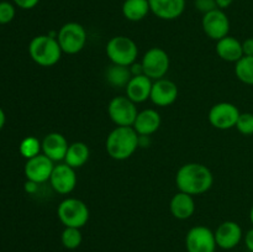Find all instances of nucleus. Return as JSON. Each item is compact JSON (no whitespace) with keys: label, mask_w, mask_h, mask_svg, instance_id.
Returning a JSON list of instances; mask_svg holds the SVG:
<instances>
[{"label":"nucleus","mask_w":253,"mask_h":252,"mask_svg":"<svg viewBox=\"0 0 253 252\" xmlns=\"http://www.w3.org/2000/svg\"><path fill=\"white\" fill-rule=\"evenodd\" d=\"M105 77L110 85L116 86V88H121V86L126 88L130 79L132 78V73H131L130 67L113 63L106 69Z\"/></svg>","instance_id":"b1692460"},{"label":"nucleus","mask_w":253,"mask_h":252,"mask_svg":"<svg viewBox=\"0 0 253 252\" xmlns=\"http://www.w3.org/2000/svg\"><path fill=\"white\" fill-rule=\"evenodd\" d=\"M5 120H6V116H5L4 110H2V109L0 108V130H1V128L4 127Z\"/></svg>","instance_id":"c9c22d12"},{"label":"nucleus","mask_w":253,"mask_h":252,"mask_svg":"<svg viewBox=\"0 0 253 252\" xmlns=\"http://www.w3.org/2000/svg\"><path fill=\"white\" fill-rule=\"evenodd\" d=\"M42 152L53 162L64 161L68 151V141L62 133L51 132L42 140Z\"/></svg>","instance_id":"dca6fc26"},{"label":"nucleus","mask_w":253,"mask_h":252,"mask_svg":"<svg viewBox=\"0 0 253 252\" xmlns=\"http://www.w3.org/2000/svg\"><path fill=\"white\" fill-rule=\"evenodd\" d=\"M153 15L162 20H175L184 12L185 0H148Z\"/></svg>","instance_id":"f3484780"},{"label":"nucleus","mask_w":253,"mask_h":252,"mask_svg":"<svg viewBox=\"0 0 253 252\" xmlns=\"http://www.w3.org/2000/svg\"><path fill=\"white\" fill-rule=\"evenodd\" d=\"M170 212L178 220H187L192 217L195 211V203L193 195L179 192L173 195L170 200Z\"/></svg>","instance_id":"aec40b11"},{"label":"nucleus","mask_w":253,"mask_h":252,"mask_svg":"<svg viewBox=\"0 0 253 252\" xmlns=\"http://www.w3.org/2000/svg\"><path fill=\"white\" fill-rule=\"evenodd\" d=\"M16 10L14 4L9 1H0V25H6L14 20Z\"/></svg>","instance_id":"c85d7f7f"},{"label":"nucleus","mask_w":253,"mask_h":252,"mask_svg":"<svg viewBox=\"0 0 253 252\" xmlns=\"http://www.w3.org/2000/svg\"><path fill=\"white\" fill-rule=\"evenodd\" d=\"M245 244H246L247 250H249L250 252H253V227L250 229L249 231L246 232V235H245Z\"/></svg>","instance_id":"473e14b6"},{"label":"nucleus","mask_w":253,"mask_h":252,"mask_svg":"<svg viewBox=\"0 0 253 252\" xmlns=\"http://www.w3.org/2000/svg\"><path fill=\"white\" fill-rule=\"evenodd\" d=\"M161 116L157 110L145 109L137 114L132 127L140 136H151L160 128Z\"/></svg>","instance_id":"6ab92c4d"},{"label":"nucleus","mask_w":253,"mask_h":252,"mask_svg":"<svg viewBox=\"0 0 253 252\" xmlns=\"http://www.w3.org/2000/svg\"><path fill=\"white\" fill-rule=\"evenodd\" d=\"M215 1H216V5L219 9L224 10V9H227V7L234 2V0H215Z\"/></svg>","instance_id":"72a5a7b5"},{"label":"nucleus","mask_w":253,"mask_h":252,"mask_svg":"<svg viewBox=\"0 0 253 252\" xmlns=\"http://www.w3.org/2000/svg\"><path fill=\"white\" fill-rule=\"evenodd\" d=\"M152 84V79L148 78L145 74L132 76L126 85V96L135 104L143 103L150 99Z\"/></svg>","instance_id":"a211bd4d"},{"label":"nucleus","mask_w":253,"mask_h":252,"mask_svg":"<svg viewBox=\"0 0 253 252\" xmlns=\"http://www.w3.org/2000/svg\"><path fill=\"white\" fill-rule=\"evenodd\" d=\"M49 183L52 188L59 194H69L73 192L77 185L76 170L67 163L54 166Z\"/></svg>","instance_id":"ddd939ff"},{"label":"nucleus","mask_w":253,"mask_h":252,"mask_svg":"<svg viewBox=\"0 0 253 252\" xmlns=\"http://www.w3.org/2000/svg\"><path fill=\"white\" fill-rule=\"evenodd\" d=\"M14 4L16 6H19L20 9H24V10H30V9H34L37 4L40 2V0H12Z\"/></svg>","instance_id":"7c9ffc66"},{"label":"nucleus","mask_w":253,"mask_h":252,"mask_svg":"<svg viewBox=\"0 0 253 252\" xmlns=\"http://www.w3.org/2000/svg\"><path fill=\"white\" fill-rule=\"evenodd\" d=\"M57 41L63 53L76 54L85 46L86 31L78 22H67L57 32Z\"/></svg>","instance_id":"423d86ee"},{"label":"nucleus","mask_w":253,"mask_h":252,"mask_svg":"<svg viewBox=\"0 0 253 252\" xmlns=\"http://www.w3.org/2000/svg\"><path fill=\"white\" fill-rule=\"evenodd\" d=\"M216 53L226 62H239L244 57L242 42L232 36H226L219 40L216 43Z\"/></svg>","instance_id":"412c9836"},{"label":"nucleus","mask_w":253,"mask_h":252,"mask_svg":"<svg viewBox=\"0 0 253 252\" xmlns=\"http://www.w3.org/2000/svg\"><path fill=\"white\" fill-rule=\"evenodd\" d=\"M37 183L35 182H31V180H27L26 184H25V190H26L27 193H35L37 189Z\"/></svg>","instance_id":"f704fd0d"},{"label":"nucleus","mask_w":253,"mask_h":252,"mask_svg":"<svg viewBox=\"0 0 253 252\" xmlns=\"http://www.w3.org/2000/svg\"><path fill=\"white\" fill-rule=\"evenodd\" d=\"M216 247L214 231L203 225L192 227L185 236V249L188 252H215Z\"/></svg>","instance_id":"1a4fd4ad"},{"label":"nucleus","mask_w":253,"mask_h":252,"mask_svg":"<svg viewBox=\"0 0 253 252\" xmlns=\"http://www.w3.org/2000/svg\"><path fill=\"white\" fill-rule=\"evenodd\" d=\"M202 26L207 36L215 41H219V40L229 36L230 20L224 10L221 9H215L204 14Z\"/></svg>","instance_id":"9d476101"},{"label":"nucleus","mask_w":253,"mask_h":252,"mask_svg":"<svg viewBox=\"0 0 253 252\" xmlns=\"http://www.w3.org/2000/svg\"><path fill=\"white\" fill-rule=\"evenodd\" d=\"M242 49H244V56L253 57V37H250L242 42Z\"/></svg>","instance_id":"2f4dec72"},{"label":"nucleus","mask_w":253,"mask_h":252,"mask_svg":"<svg viewBox=\"0 0 253 252\" xmlns=\"http://www.w3.org/2000/svg\"><path fill=\"white\" fill-rule=\"evenodd\" d=\"M250 220H251V222H252V225H253V205H252V208H251V211H250Z\"/></svg>","instance_id":"e433bc0d"},{"label":"nucleus","mask_w":253,"mask_h":252,"mask_svg":"<svg viewBox=\"0 0 253 252\" xmlns=\"http://www.w3.org/2000/svg\"><path fill=\"white\" fill-rule=\"evenodd\" d=\"M106 54L111 63L130 67L138 56L137 44L127 36H115L106 43Z\"/></svg>","instance_id":"39448f33"},{"label":"nucleus","mask_w":253,"mask_h":252,"mask_svg":"<svg viewBox=\"0 0 253 252\" xmlns=\"http://www.w3.org/2000/svg\"><path fill=\"white\" fill-rule=\"evenodd\" d=\"M53 161L49 160L43 153H40V155L35 156L30 160H26L24 172L27 180L41 184V183L49 180L52 172H53Z\"/></svg>","instance_id":"f8f14e48"},{"label":"nucleus","mask_w":253,"mask_h":252,"mask_svg":"<svg viewBox=\"0 0 253 252\" xmlns=\"http://www.w3.org/2000/svg\"><path fill=\"white\" fill-rule=\"evenodd\" d=\"M138 133L132 126H116L106 138V152L116 161H125L138 147Z\"/></svg>","instance_id":"f03ea898"},{"label":"nucleus","mask_w":253,"mask_h":252,"mask_svg":"<svg viewBox=\"0 0 253 252\" xmlns=\"http://www.w3.org/2000/svg\"><path fill=\"white\" fill-rule=\"evenodd\" d=\"M169 56L165 49L160 47H152L148 49L142 57L141 66H142L143 74L151 79H162L167 74L169 69Z\"/></svg>","instance_id":"0eeeda50"},{"label":"nucleus","mask_w":253,"mask_h":252,"mask_svg":"<svg viewBox=\"0 0 253 252\" xmlns=\"http://www.w3.org/2000/svg\"><path fill=\"white\" fill-rule=\"evenodd\" d=\"M42 150V143L40 142L39 138L34 137V136H27L26 138L21 141L20 143V153L22 157L26 160L35 157V156L40 155V151Z\"/></svg>","instance_id":"bb28decb"},{"label":"nucleus","mask_w":253,"mask_h":252,"mask_svg":"<svg viewBox=\"0 0 253 252\" xmlns=\"http://www.w3.org/2000/svg\"><path fill=\"white\" fill-rule=\"evenodd\" d=\"M240 110L236 105L231 103H217L210 109L209 121L215 128L219 130H230L236 126L240 116Z\"/></svg>","instance_id":"9b49d317"},{"label":"nucleus","mask_w":253,"mask_h":252,"mask_svg":"<svg viewBox=\"0 0 253 252\" xmlns=\"http://www.w3.org/2000/svg\"><path fill=\"white\" fill-rule=\"evenodd\" d=\"M240 133L245 136L253 135V114L251 113H241L237 120L236 126Z\"/></svg>","instance_id":"cd10ccee"},{"label":"nucleus","mask_w":253,"mask_h":252,"mask_svg":"<svg viewBox=\"0 0 253 252\" xmlns=\"http://www.w3.org/2000/svg\"><path fill=\"white\" fill-rule=\"evenodd\" d=\"M89 156H90V151L85 143L73 142L69 145L66 158H64V163L76 169V168L83 167L88 162Z\"/></svg>","instance_id":"5701e85b"},{"label":"nucleus","mask_w":253,"mask_h":252,"mask_svg":"<svg viewBox=\"0 0 253 252\" xmlns=\"http://www.w3.org/2000/svg\"><path fill=\"white\" fill-rule=\"evenodd\" d=\"M61 241L66 249H78L82 245V241H83V235H82L81 229H77V227H64L63 232L61 235Z\"/></svg>","instance_id":"a878e982"},{"label":"nucleus","mask_w":253,"mask_h":252,"mask_svg":"<svg viewBox=\"0 0 253 252\" xmlns=\"http://www.w3.org/2000/svg\"><path fill=\"white\" fill-rule=\"evenodd\" d=\"M175 183L179 192L190 195H199L207 193L214 183L212 173L207 166L202 163H187L178 169Z\"/></svg>","instance_id":"f257e3e1"},{"label":"nucleus","mask_w":253,"mask_h":252,"mask_svg":"<svg viewBox=\"0 0 253 252\" xmlns=\"http://www.w3.org/2000/svg\"><path fill=\"white\" fill-rule=\"evenodd\" d=\"M194 5L203 14H207V12L212 11L215 9H219L215 0H195Z\"/></svg>","instance_id":"c756f323"},{"label":"nucleus","mask_w":253,"mask_h":252,"mask_svg":"<svg viewBox=\"0 0 253 252\" xmlns=\"http://www.w3.org/2000/svg\"><path fill=\"white\" fill-rule=\"evenodd\" d=\"M235 73L242 83L253 85V57L244 56L236 62Z\"/></svg>","instance_id":"393cba45"},{"label":"nucleus","mask_w":253,"mask_h":252,"mask_svg":"<svg viewBox=\"0 0 253 252\" xmlns=\"http://www.w3.org/2000/svg\"><path fill=\"white\" fill-rule=\"evenodd\" d=\"M148 12H151L148 0H125L123 4V15L128 21H141Z\"/></svg>","instance_id":"4be33fe9"},{"label":"nucleus","mask_w":253,"mask_h":252,"mask_svg":"<svg viewBox=\"0 0 253 252\" xmlns=\"http://www.w3.org/2000/svg\"><path fill=\"white\" fill-rule=\"evenodd\" d=\"M214 234L217 247L222 250L235 249L244 237L241 226L235 221H224L217 226Z\"/></svg>","instance_id":"4468645a"},{"label":"nucleus","mask_w":253,"mask_h":252,"mask_svg":"<svg viewBox=\"0 0 253 252\" xmlns=\"http://www.w3.org/2000/svg\"><path fill=\"white\" fill-rule=\"evenodd\" d=\"M58 219L64 227L82 229L89 220V209L85 203L77 198H67L57 209Z\"/></svg>","instance_id":"20e7f679"},{"label":"nucleus","mask_w":253,"mask_h":252,"mask_svg":"<svg viewBox=\"0 0 253 252\" xmlns=\"http://www.w3.org/2000/svg\"><path fill=\"white\" fill-rule=\"evenodd\" d=\"M108 113L115 125L132 126L138 111L136 104L127 96H115L109 103Z\"/></svg>","instance_id":"6e6552de"},{"label":"nucleus","mask_w":253,"mask_h":252,"mask_svg":"<svg viewBox=\"0 0 253 252\" xmlns=\"http://www.w3.org/2000/svg\"><path fill=\"white\" fill-rule=\"evenodd\" d=\"M30 57L41 67H52L61 59L62 48L56 36L39 35L34 37L29 44Z\"/></svg>","instance_id":"7ed1b4c3"},{"label":"nucleus","mask_w":253,"mask_h":252,"mask_svg":"<svg viewBox=\"0 0 253 252\" xmlns=\"http://www.w3.org/2000/svg\"><path fill=\"white\" fill-rule=\"evenodd\" d=\"M178 98V86L174 82L169 79H157L152 84L150 99L152 103L157 106H169L177 100Z\"/></svg>","instance_id":"2eb2a0df"}]
</instances>
